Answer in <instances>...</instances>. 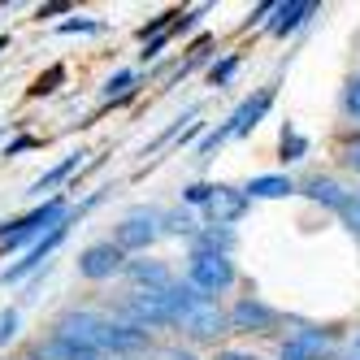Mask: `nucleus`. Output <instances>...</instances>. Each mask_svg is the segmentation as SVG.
<instances>
[{
	"instance_id": "obj_1",
	"label": "nucleus",
	"mask_w": 360,
	"mask_h": 360,
	"mask_svg": "<svg viewBox=\"0 0 360 360\" xmlns=\"http://www.w3.org/2000/svg\"><path fill=\"white\" fill-rule=\"evenodd\" d=\"M187 204H200L204 217H209V226H230V221H239L248 213V191L239 187H221V183H191L183 191Z\"/></svg>"
},
{
	"instance_id": "obj_2",
	"label": "nucleus",
	"mask_w": 360,
	"mask_h": 360,
	"mask_svg": "<svg viewBox=\"0 0 360 360\" xmlns=\"http://www.w3.org/2000/svg\"><path fill=\"white\" fill-rule=\"evenodd\" d=\"M269 105H274V87H261V91H256V96H248L243 105H239L235 113L226 117V126H217V131H213L209 139L200 143V152H204V157H209V152H213L217 143H226V139H239V135L256 131V126H261V117L269 113Z\"/></svg>"
},
{
	"instance_id": "obj_3",
	"label": "nucleus",
	"mask_w": 360,
	"mask_h": 360,
	"mask_svg": "<svg viewBox=\"0 0 360 360\" xmlns=\"http://www.w3.org/2000/svg\"><path fill=\"white\" fill-rule=\"evenodd\" d=\"M122 313L131 326L148 330V326H165V321H178V304H174V287L169 291H131L122 304Z\"/></svg>"
},
{
	"instance_id": "obj_4",
	"label": "nucleus",
	"mask_w": 360,
	"mask_h": 360,
	"mask_svg": "<svg viewBox=\"0 0 360 360\" xmlns=\"http://www.w3.org/2000/svg\"><path fill=\"white\" fill-rule=\"evenodd\" d=\"M161 235H165V213H157V209H135V213H126L117 221L113 243L122 252H148Z\"/></svg>"
},
{
	"instance_id": "obj_5",
	"label": "nucleus",
	"mask_w": 360,
	"mask_h": 360,
	"mask_svg": "<svg viewBox=\"0 0 360 360\" xmlns=\"http://www.w3.org/2000/svg\"><path fill=\"white\" fill-rule=\"evenodd\" d=\"M57 226H65V200H48V204H39V209H31L27 217L5 221L0 226V239H5L9 248H18L22 239L44 235V230H57Z\"/></svg>"
},
{
	"instance_id": "obj_6",
	"label": "nucleus",
	"mask_w": 360,
	"mask_h": 360,
	"mask_svg": "<svg viewBox=\"0 0 360 360\" xmlns=\"http://www.w3.org/2000/svg\"><path fill=\"white\" fill-rule=\"evenodd\" d=\"M235 282V265L230 256H213V252H195L187 265V287H195L200 295H217Z\"/></svg>"
},
{
	"instance_id": "obj_7",
	"label": "nucleus",
	"mask_w": 360,
	"mask_h": 360,
	"mask_svg": "<svg viewBox=\"0 0 360 360\" xmlns=\"http://www.w3.org/2000/svg\"><path fill=\"white\" fill-rule=\"evenodd\" d=\"M174 326H183L191 339H217V334H226V326H230V313H221L209 295H195Z\"/></svg>"
},
{
	"instance_id": "obj_8",
	"label": "nucleus",
	"mask_w": 360,
	"mask_h": 360,
	"mask_svg": "<svg viewBox=\"0 0 360 360\" xmlns=\"http://www.w3.org/2000/svg\"><path fill=\"white\" fill-rule=\"evenodd\" d=\"M282 326V317L274 313L269 304L261 300H239L230 308V330H243V334H274Z\"/></svg>"
},
{
	"instance_id": "obj_9",
	"label": "nucleus",
	"mask_w": 360,
	"mask_h": 360,
	"mask_svg": "<svg viewBox=\"0 0 360 360\" xmlns=\"http://www.w3.org/2000/svg\"><path fill=\"white\" fill-rule=\"evenodd\" d=\"M122 261H126V252L117 243H91V248L79 252V274L100 282V278H113L122 269Z\"/></svg>"
},
{
	"instance_id": "obj_10",
	"label": "nucleus",
	"mask_w": 360,
	"mask_h": 360,
	"mask_svg": "<svg viewBox=\"0 0 360 360\" xmlns=\"http://www.w3.org/2000/svg\"><path fill=\"white\" fill-rule=\"evenodd\" d=\"M65 230H70V226H57V230H48V235H44V239H39V243H35V248H31L27 256H22L18 265H9L5 274H0V282H5V287H9V282H22L27 274H35V269H39V265L48 261V252H53V248H57V243L65 239Z\"/></svg>"
},
{
	"instance_id": "obj_11",
	"label": "nucleus",
	"mask_w": 360,
	"mask_h": 360,
	"mask_svg": "<svg viewBox=\"0 0 360 360\" xmlns=\"http://www.w3.org/2000/svg\"><path fill=\"white\" fill-rule=\"evenodd\" d=\"M326 347H330V334H326V330H300L295 339L282 343L278 360H321Z\"/></svg>"
},
{
	"instance_id": "obj_12",
	"label": "nucleus",
	"mask_w": 360,
	"mask_h": 360,
	"mask_svg": "<svg viewBox=\"0 0 360 360\" xmlns=\"http://www.w3.org/2000/svg\"><path fill=\"white\" fill-rule=\"evenodd\" d=\"M126 278H131L139 291H169L174 287L165 261H131V265H126Z\"/></svg>"
},
{
	"instance_id": "obj_13",
	"label": "nucleus",
	"mask_w": 360,
	"mask_h": 360,
	"mask_svg": "<svg viewBox=\"0 0 360 360\" xmlns=\"http://www.w3.org/2000/svg\"><path fill=\"white\" fill-rule=\"evenodd\" d=\"M317 13V5L313 0H295V5H274V22H269V35H291V31H300L308 18Z\"/></svg>"
},
{
	"instance_id": "obj_14",
	"label": "nucleus",
	"mask_w": 360,
	"mask_h": 360,
	"mask_svg": "<svg viewBox=\"0 0 360 360\" xmlns=\"http://www.w3.org/2000/svg\"><path fill=\"white\" fill-rule=\"evenodd\" d=\"M148 334L131 321H105V352H139Z\"/></svg>"
},
{
	"instance_id": "obj_15",
	"label": "nucleus",
	"mask_w": 360,
	"mask_h": 360,
	"mask_svg": "<svg viewBox=\"0 0 360 360\" xmlns=\"http://www.w3.org/2000/svg\"><path fill=\"white\" fill-rule=\"evenodd\" d=\"M243 191H248V200H282L295 187H291V178H282V174H261V178H252Z\"/></svg>"
},
{
	"instance_id": "obj_16",
	"label": "nucleus",
	"mask_w": 360,
	"mask_h": 360,
	"mask_svg": "<svg viewBox=\"0 0 360 360\" xmlns=\"http://www.w3.org/2000/svg\"><path fill=\"white\" fill-rule=\"evenodd\" d=\"M304 191L313 195L317 204H330V209H339V213L347 209V200H352V195H347V191H343L339 183H334V178H313V183H308Z\"/></svg>"
},
{
	"instance_id": "obj_17",
	"label": "nucleus",
	"mask_w": 360,
	"mask_h": 360,
	"mask_svg": "<svg viewBox=\"0 0 360 360\" xmlns=\"http://www.w3.org/2000/svg\"><path fill=\"white\" fill-rule=\"evenodd\" d=\"M230 248H235V235H230L226 226H209L195 235V252H213V256H226Z\"/></svg>"
},
{
	"instance_id": "obj_18",
	"label": "nucleus",
	"mask_w": 360,
	"mask_h": 360,
	"mask_svg": "<svg viewBox=\"0 0 360 360\" xmlns=\"http://www.w3.org/2000/svg\"><path fill=\"white\" fill-rule=\"evenodd\" d=\"M74 165H79V157H65L61 165H53V169H48L44 178H35V183H31V191H35V195H44V191H53V187L61 183V178H70V169H74Z\"/></svg>"
},
{
	"instance_id": "obj_19",
	"label": "nucleus",
	"mask_w": 360,
	"mask_h": 360,
	"mask_svg": "<svg viewBox=\"0 0 360 360\" xmlns=\"http://www.w3.org/2000/svg\"><path fill=\"white\" fill-rule=\"evenodd\" d=\"M308 152V139L295 135V131H282V161H300Z\"/></svg>"
},
{
	"instance_id": "obj_20",
	"label": "nucleus",
	"mask_w": 360,
	"mask_h": 360,
	"mask_svg": "<svg viewBox=\"0 0 360 360\" xmlns=\"http://www.w3.org/2000/svg\"><path fill=\"white\" fill-rule=\"evenodd\" d=\"M131 83H135V74H131V70H117L113 79L105 83V96H109V100H113V96H126V91H131Z\"/></svg>"
},
{
	"instance_id": "obj_21",
	"label": "nucleus",
	"mask_w": 360,
	"mask_h": 360,
	"mask_svg": "<svg viewBox=\"0 0 360 360\" xmlns=\"http://www.w3.org/2000/svg\"><path fill=\"white\" fill-rule=\"evenodd\" d=\"M343 109L360 122V74H356V79L347 83V91H343Z\"/></svg>"
},
{
	"instance_id": "obj_22",
	"label": "nucleus",
	"mask_w": 360,
	"mask_h": 360,
	"mask_svg": "<svg viewBox=\"0 0 360 360\" xmlns=\"http://www.w3.org/2000/svg\"><path fill=\"white\" fill-rule=\"evenodd\" d=\"M61 79H65V70H61V65H53V70H48L44 79L31 87V91H35V96H48V91H57V83H61Z\"/></svg>"
},
{
	"instance_id": "obj_23",
	"label": "nucleus",
	"mask_w": 360,
	"mask_h": 360,
	"mask_svg": "<svg viewBox=\"0 0 360 360\" xmlns=\"http://www.w3.org/2000/svg\"><path fill=\"white\" fill-rule=\"evenodd\" d=\"M91 31H100V22H91V18H74V22H61V35H91Z\"/></svg>"
},
{
	"instance_id": "obj_24",
	"label": "nucleus",
	"mask_w": 360,
	"mask_h": 360,
	"mask_svg": "<svg viewBox=\"0 0 360 360\" xmlns=\"http://www.w3.org/2000/svg\"><path fill=\"white\" fill-rule=\"evenodd\" d=\"M343 221L352 226V235H360V195L347 200V209H343Z\"/></svg>"
},
{
	"instance_id": "obj_25",
	"label": "nucleus",
	"mask_w": 360,
	"mask_h": 360,
	"mask_svg": "<svg viewBox=\"0 0 360 360\" xmlns=\"http://www.w3.org/2000/svg\"><path fill=\"white\" fill-rule=\"evenodd\" d=\"M13 326H18V313H13V308H9V313H0V343L13 339Z\"/></svg>"
},
{
	"instance_id": "obj_26",
	"label": "nucleus",
	"mask_w": 360,
	"mask_h": 360,
	"mask_svg": "<svg viewBox=\"0 0 360 360\" xmlns=\"http://www.w3.org/2000/svg\"><path fill=\"white\" fill-rule=\"evenodd\" d=\"M235 65H239L235 57H230V61H221V65H213V83H226L230 74H235Z\"/></svg>"
},
{
	"instance_id": "obj_27",
	"label": "nucleus",
	"mask_w": 360,
	"mask_h": 360,
	"mask_svg": "<svg viewBox=\"0 0 360 360\" xmlns=\"http://www.w3.org/2000/svg\"><path fill=\"white\" fill-rule=\"evenodd\" d=\"M161 360H195V356H191L187 347H165V352H161Z\"/></svg>"
},
{
	"instance_id": "obj_28",
	"label": "nucleus",
	"mask_w": 360,
	"mask_h": 360,
	"mask_svg": "<svg viewBox=\"0 0 360 360\" xmlns=\"http://www.w3.org/2000/svg\"><path fill=\"white\" fill-rule=\"evenodd\" d=\"M65 360H105V352H70Z\"/></svg>"
},
{
	"instance_id": "obj_29",
	"label": "nucleus",
	"mask_w": 360,
	"mask_h": 360,
	"mask_svg": "<svg viewBox=\"0 0 360 360\" xmlns=\"http://www.w3.org/2000/svg\"><path fill=\"white\" fill-rule=\"evenodd\" d=\"M217 360H256V356H248V352H217Z\"/></svg>"
},
{
	"instance_id": "obj_30",
	"label": "nucleus",
	"mask_w": 360,
	"mask_h": 360,
	"mask_svg": "<svg viewBox=\"0 0 360 360\" xmlns=\"http://www.w3.org/2000/svg\"><path fill=\"white\" fill-rule=\"evenodd\" d=\"M347 161H352V169H360V143L352 148V157H347Z\"/></svg>"
},
{
	"instance_id": "obj_31",
	"label": "nucleus",
	"mask_w": 360,
	"mask_h": 360,
	"mask_svg": "<svg viewBox=\"0 0 360 360\" xmlns=\"http://www.w3.org/2000/svg\"><path fill=\"white\" fill-rule=\"evenodd\" d=\"M352 356H356V360H360V339H356V343H352Z\"/></svg>"
}]
</instances>
